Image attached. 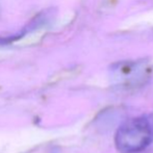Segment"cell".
<instances>
[{"mask_svg":"<svg viewBox=\"0 0 153 153\" xmlns=\"http://www.w3.org/2000/svg\"><path fill=\"white\" fill-rule=\"evenodd\" d=\"M153 140V126L146 117H137L124 122L116 132L115 144L120 153L143 151Z\"/></svg>","mask_w":153,"mask_h":153,"instance_id":"6da1fadb","label":"cell"}]
</instances>
